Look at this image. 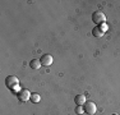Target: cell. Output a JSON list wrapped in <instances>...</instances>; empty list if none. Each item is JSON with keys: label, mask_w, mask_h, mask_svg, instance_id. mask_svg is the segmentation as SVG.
I'll list each match as a JSON object with an SVG mask.
<instances>
[{"label": "cell", "mask_w": 120, "mask_h": 115, "mask_svg": "<svg viewBox=\"0 0 120 115\" xmlns=\"http://www.w3.org/2000/svg\"><path fill=\"white\" fill-rule=\"evenodd\" d=\"M5 84H7V87L14 90V88L19 87V79L17 78L15 76H8L7 78H5Z\"/></svg>", "instance_id": "cell-1"}, {"label": "cell", "mask_w": 120, "mask_h": 115, "mask_svg": "<svg viewBox=\"0 0 120 115\" xmlns=\"http://www.w3.org/2000/svg\"><path fill=\"white\" fill-rule=\"evenodd\" d=\"M92 21H93V23H96L97 26H100V24H102V23H105L106 17H105V14L102 13L101 10H97L92 14Z\"/></svg>", "instance_id": "cell-2"}, {"label": "cell", "mask_w": 120, "mask_h": 115, "mask_svg": "<svg viewBox=\"0 0 120 115\" xmlns=\"http://www.w3.org/2000/svg\"><path fill=\"white\" fill-rule=\"evenodd\" d=\"M83 109H84V113L88 114V115H95L96 111H97V106L95 102L92 101H87L83 105Z\"/></svg>", "instance_id": "cell-3"}, {"label": "cell", "mask_w": 120, "mask_h": 115, "mask_svg": "<svg viewBox=\"0 0 120 115\" xmlns=\"http://www.w3.org/2000/svg\"><path fill=\"white\" fill-rule=\"evenodd\" d=\"M31 92L28 91V90H26V88H23V90H21L18 92V100L19 101H22V102H26V101H28V100H31Z\"/></svg>", "instance_id": "cell-4"}, {"label": "cell", "mask_w": 120, "mask_h": 115, "mask_svg": "<svg viewBox=\"0 0 120 115\" xmlns=\"http://www.w3.org/2000/svg\"><path fill=\"white\" fill-rule=\"evenodd\" d=\"M40 61H41L42 65H45V67H50L51 64H52L54 59L51 55H49V54H44V55L41 56V59H40Z\"/></svg>", "instance_id": "cell-5"}, {"label": "cell", "mask_w": 120, "mask_h": 115, "mask_svg": "<svg viewBox=\"0 0 120 115\" xmlns=\"http://www.w3.org/2000/svg\"><path fill=\"white\" fill-rule=\"evenodd\" d=\"M74 102H75L77 106H83L86 102H87V100H86V96L84 95H77L75 97H74Z\"/></svg>", "instance_id": "cell-6"}, {"label": "cell", "mask_w": 120, "mask_h": 115, "mask_svg": "<svg viewBox=\"0 0 120 115\" xmlns=\"http://www.w3.org/2000/svg\"><path fill=\"white\" fill-rule=\"evenodd\" d=\"M92 34L95 37H98V38H100V37H102L105 34V32L101 30V28H100V26H96V27L92 30Z\"/></svg>", "instance_id": "cell-7"}, {"label": "cell", "mask_w": 120, "mask_h": 115, "mask_svg": "<svg viewBox=\"0 0 120 115\" xmlns=\"http://www.w3.org/2000/svg\"><path fill=\"white\" fill-rule=\"evenodd\" d=\"M41 61H40L38 59H32L30 61V67L32 68V69H40V67H41Z\"/></svg>", "instance_id": "cell-8"}, {"label": "cell", "mask_w": 120, "mask_h": 115, "mask_svg": "<svg viewBox=\"0 0 120 115\" xmlns=\"http://www.w3.org/2000/svg\"><path fill=\"white\" fill-rule=\"evenodd\" d=\"M40 100H41V96H40L37 92H35V93L31 95V101H32V102L37 104V102H40Z\"/></svg>", "instance_id": "cell-9"}, {"label": "cell", "mask_w": 120, "mask_h": 115, "mask_svg": "<svg viewBox=\"0 0 120 115\" xmlns=\"http://www.w3.org/2000/svg\"><path fill=\"white\" fill-rule=\"evenodd\" d=\"M83 111H84V109H83V106H77V107H75V113L77 114H78V115H81L82 113H83Z\"/></svg>", "instance_id": "cell-10"}, {"label": "cell", "mask_w": 120, "mask_h": 115, "mask_svg": "<svg viewBox=\"0 0 120 115\" xmlns=\"http://www.w3.org/2000/svg\"><path fill=\"white\" fill-rule=\"evenodd\" d=\"M100 28H101V30H102V31H104V32H105V31L107 30V26L105 24V23H102V24H100Z\"/></svg>", "instance_id": "cell-11"}, {"label": "cell", "mask_w": 120, "mask_h": 115, "mask_svg": "<svg viewBox=\"0 0 120 115\" xmlns=\"http://www.w3.org/2000/svg\"><path fill=\"white\" fill-rule=\"evenodd\" d=\"M112 115H118V114H112Z\"/></svg>", "instance_id": "cell-12"}]
</instances>
